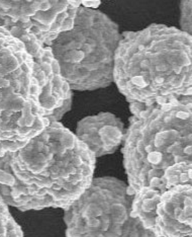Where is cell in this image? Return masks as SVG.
Here are the masks:
<instances>
[{
  "mask_svg": "<svg viewBox=\"0 0 192 237\" xmlns=\"http://www.w3.org/2000/svg\"><path fill=\"white\" fill-rule=\"evenodd\" d=\"M133 201L123 181L93 178L85 192L65 209L66 237H155L133 216Z\"/></svg>",
  "mask_w": 192,
  "mask_h": 237,
  "instance_id": "cell-5",
  "label": "cell"
},
{
  "mask_svg": "<svg viewBox=\"0 0 192 237\" xmlns=\"http://www.w3.org/2000/svg\"><path fill=\"white\" fill-rule=\"evenodd\" d=\"M130 109L123 155L139 218L165 190L192 186V94Z\"/></svg>",
  "mask_w": 192,
  "mask_h": 237,
  "instance_id": "cell-1",
  "label": "cell"
},
{
  "mask_svg": "<svg viewBox=\"0 0 192 237\" xmlns=\"http://www.w3.org/2000/svg\"><path fill=\"white\" fill-rule=\"evenodd\" d=\"M80 1L82 5L87 7H94L96 4V1H97V3H99V0H80Z\"/></svg>",
  "mask_w": 192,
  "mask_h": 237,
  "instance_id": "cell-10",
  "label": "cell"
},
{
  "mask_svg": "<svg viewBox=\"0 0 192 237\" xmlns=\"http://www.w3.org/2000/svg\"><path fill=\"white\" fill-rule=\"evenodd\" d=\"M0 237H23L21 228L9 212L7 204L0 196Z\"/></svg>",
  "mask_w": 192,
  "mask_h": 237,
  "instance_id": "cell-8",
  "label": "cell"
},
{
  "mask_svg": "<svg viewBox=\"0 0 192 237\" xmlns=\"http://www.w3.org/2000/svg\"><path fill=\"white\" fill-rule=\"evenodd\" d=\"M180 24L192 37V0H182L180 5Z\"/></svg>",
  "mask_w": 192,
  "mask_h": 237,
  "instance_id": "cell-9",
  "label": "cell"
},
{
  "mask_svg": "<svg viewBox=\"0 0 192 237\" xmlns=\"http://www.w3.org/2000/svg\"><path fill=\"white\" fill-rule=\"evenodd\" d=\"M120 39L117 24L105 13L80 5L72 27L58 34L48 46L71 90H94L113 81Z\"/></svg>",
  "mask_w": 192,
  "mask_h": 237,
  "instance_id": "cell-4",
  "label": "cell"
},
{
  "mask_svg": "<svg viewBox=\"0 0 192 237\" xmlns=\"http://www.w3.org/2000/svg\"><path fill=\"white\" fill-rule=\"evenodd\" d=\"M139 219L155 237H192V186L165 190Z\"/></svg>",
  "mask_w": 192,
  "mask_h": 237,
  "instance_id": "cell-6",
  "label": "cell"
},
{
  "mask_svg": "<svg viewBox=\"0 0 192 237\" xmlns=\"http://www.w3.org/2000/svg\"><path fill=\"white\" fill-rule=\"evenodd\" d=\"M123 124L114 115L100 112L78 123L76 136L95 157L113 153L124 140Z\"/></svg>",
  "mask_w": 192,
  "mask_h": 237,
  "instance_id": "cell-7",
  "label": "cell"
},
{
  "mask_svg": "<svg viewBox=\"0 0 192 237\" xmlns=\"http://www.w3.org/2000/svg\"><path fill=\"white\" fill-rule=\"evenodd\" d=\"M95 159L76 134L55 121L21 148L0 156V196L20 211L65 210L92 183Z\"/></svg>",
  "mask_w": 192,
  "mask_h": 237,
  "instance_id": "cell-2",
  "label": "cell"
},
{
  "mask_svg": "<svg viewBox=\"0 0 192 237\" xmlns=\"http://www.w3.org/2000/svg\"><path fill=\"white\" fill-rule=\"evenodd\" d=\"M113 81L130 105L192 94V37L165 24L123 34L115 52Z\"/></svg>",
  "mask_w": 192,
  "mask_h": 237,
  "instance_id": "cell-3",
  "label": "cell"
}]
</instances>
